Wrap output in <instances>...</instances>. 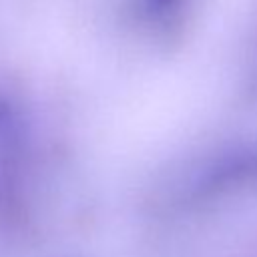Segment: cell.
Here are the masks:
<instances>
[{
  "mask_svg": "<svg viewBox=\"0 0 257 257\" xmlns=\"http://www.w3.org/2000/svg\"><path fill=\"white\" fill-rule=\"evenodd\" d=\"M187 0H141V14L151 26L165 28L181 14Z\"/></svg>",
  "mask_w": 257,
  "mask_h": 257,
  "instance_id": "2",
  "label": "cell"
},
{
  "mask_svg": "<svg viewBox=\"0 0 257 257\" xmlns=\"http://www.w3.org/2000/svg\"><path fill=\"white\" fill-rule=\"evenodd\" d=\"M20 147V118L12 104L0 98V167L10 163Z\"/></svg>",
  "mask_w": 257,
  "mask_h": 257,
  "instance_id": "1",
  "label": "cell"
}]
</instances>
